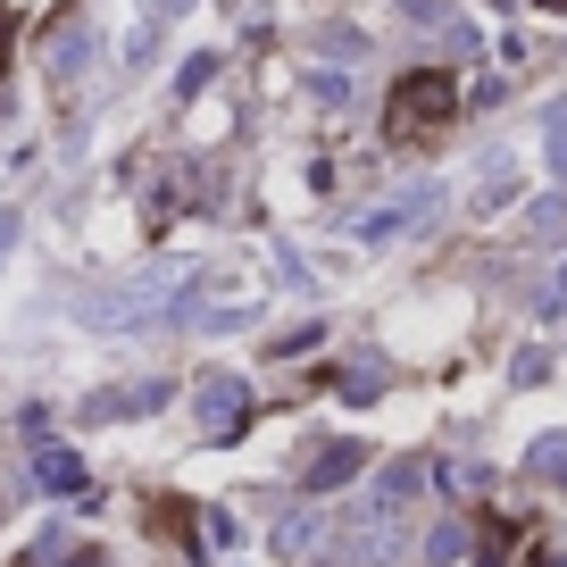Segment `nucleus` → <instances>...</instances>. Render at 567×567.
Returning <instances> with one entry per match:
<instances>
[{"instance_id": "2eb2a0df", "label": "nucleus", "mask_w": 567, "mask_h": 567, "mask_svg": "<svg viewBox=\"0 0 567 567\" xmlns=\"http://www.w3.org/2000/svg\"><path fill=\"white\" fill-rule=\"evenodd\" d=\"M550 159H559V167H567V117H559V134H550Z\"/></svg>"}, {"instance_id": "4468645a", "label": "nucleus", "mask_w": 567, "mask_h": 567, "mask_svg": "<svg viewBox=\"0 0 567 567\" xmlns=\"http://www.w3.org/2000/svg\"><path fill=\"white\" fill-rule=\"evenodd\" d=\"M18 226H25V217H18V209H0V250L18 243Z\"/></svg>"}, {"instance_id": "9b49d317", "label": "nucleus", "mask_w": 567, "mask_h": 567, "mask_svg": "<svg viewBox=\"0 0 567 567\" xmlns=\"http://www.w3.org/2000/svg\"><path fill=\"white\" fill-rule=\"evenodd\" d=\"M534 476L567 484V434H559V443H534Z\"/></svg>"}, {"instance_id": "1a4fd4ad", "label": "nucleus", "mask_w": 567, "mask_h": 567, "mask_svg": "<svg viewBox=\"0 0 567 567\" xmlns=\"http://www.w3.org/2000/svg\"><path fill=\"white\" fill-rule=\"evenodd\" d=\"M517 193V159H484V184H476V209H501Z\"/></svg>"}, {"instance_id": "20e7f679", "label": "nucleus", "mask_w": 567, "mask_h": 567, "mask_svg": "<svg viewBox=\"0 0 567 567\" xmlns=\"http://www.w3.org/2000/svg\"><path fill=\"white\" fill-rule=\"evenodd\" d=\"M159 401H167V384H159V375H142V384H125V392H92L84 417H92V425H109V417H151Z\"/></svg>"}, {"instance_id": "39448f33", "label": "nucleus", "mask_w": 567, "mask_h": 567, "mask_svg": "<svg viewBox=\"0 0 567 567\" xmlns=\"http://www.w3.org/2000/svg\"><path fill=\"white\" fill-rule=\"evenodd\" d=\"M34 484L42 493H84V460H75L68 443H42L34 451Z\"/></svg>"}, {"instance_id": "9d476101", "label": "nucleus", "mask_w": 567, "mask_h": 567, "mask_svg": "<svg viewBox=\"0 0 567 567\" xmlns=\"http://www.w3.org/2000/svg\"><path fill=\"white\" fill-rule=\"evenodd\" d=\"M309 543H318V517H284L276 526V550H292V559H301Z\"/></svg>"}, {"instance_id": "f03ea898", "label": "nucleus", "mask_w": 567, "mask_h": 567, "mask_svg": "<svg viewBox=\"0 0 567 567\" xmlns=\"http://www.w3.org/2000/svg\"><path fill=\"white\" fill-rule=\"evenodd\" d=\"M176 309V276H142V284H109L101 301L84 309V326H101V334H134V326L167 318Z\"/></svg>"}, {"instance_id": "7ed1b4c3", "label": "nucleus", "mask_w": 567, "mask_h": 567, "mask_svg": "<svg viewBox=\"0 0 567 567\" xmlns=\"http://www.w3.org/2000/svg\"><path fill=\"white\" fill-rule=\"evenodd\" d=\"M193 425H200V443H234V434L250 425V384H243V375H200Z\"/></svg>"}, {"instance_id": "ddd939ff", "label": "nucleus", "mask_w": 567, "mask_h": 567, "mask_svg": "<svg viewBox=\"0 0 567 567\" xmlns=\"http://www.w3.org/2000/svg\"><path fill=\"white\" fill-rule=\"evenodd\" d=\"M543 309H567V259L550 267V284H543Z\"/></svg>"}, {"instance_id": "f8f14e48", "label": "nucleus", "mask_w": 567, "mask_h": 567, "mask_svg": "<svg viewBox=\"0 0 567 567\" xmlns=\"http://www.w3.org/2000/svg\"><path fill=\"white\" fill-rule=\"evenodd\" d=\"M342 92H351V84H342V75H309V101H318V109H334Z\"/></svg>"}, {"instance_id": "6e6552de", "label": "nucleus", "mask_w": 567, "mask_h": 567, "mask_svg": "<svg viewBox=\"0 0 567 567\" xmlns=\"http://www.w3.org/2000/svg\"><path fill=\"white\" fill-rule=\"evenodd\" d=\"M25 567H101V550H75L68 534H42V543L25 550Z\"/></svg>"}, {"instance_id": "f257e3e1", "label": "nucleus", "mask_w": 567, "mask_h": 567, "mask_svg": "<svg viewBox=\"0 0 567 567\" xmlns=\"http://www.w3.org/2000/svg\"><path fill=\"white\" fill-rule=\"evenodd\" d=\"M451 117H460V84H451L443 68H409L401 84H392V101H384L392 134H434V125H451Z\"/></svg>"}, {"instance_id": "0eeeda50", "label": "nucleus", "mask_w": 567, "mask_h": 567, "mask_svg": "<svg viewBox=\"0 0 567 567\" xmlns=\"http://www.w3.org/2000/svg\"><path fill=\"white\" fill-rule=\"evenodd\" d=\"M425 209H434V200H425V193L392 200V209H368V217H359V243H392V234H401V226H417Z\"/></svg>"}, {"instance_id": "423d86ee", "label": "nucleus", "mask_w": 567, "mask_h": 567, "mask_svg": "<svg viewBox=\"0 0 567 567\" xmlns=\"http://www.w3.org/2000/svg\"><path fill=\"white\" fill-rule=\"evenodd\" d=\"M359 467H368V451H359V443H326L318 460H309V493H334V484H351Z\"/></svg>"}]
</instances>
